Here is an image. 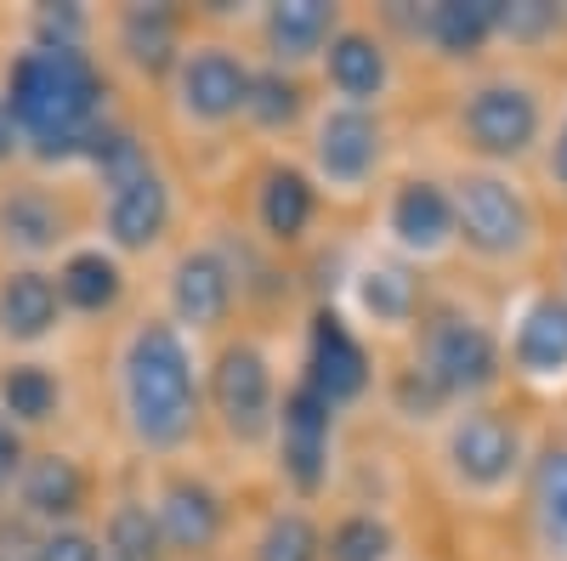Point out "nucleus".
<instances>
[{
    "label": "nucleus",
    "instance_id": "4be33fe9",
    "mask_svg": "<svg viewBox=\"0 0 567 561\" xmlns=\"http://www.w3.org/2000/svg\"><path fill=\"white\" fill-rule=\"evenodd\" d=\"M336 40V7L329 0H284L267 12V45L284 63H301Z\"/></svg>",
    "mask_w": 567,
    "mask_h": 561
},
{
    "label": "nucleus",
    "instance_id": "423d86ee",
    "mask_svg": "<svg viewBox=\"0 0 567 561\" xmlns=\"http://www.w3.org/2000/svg\"><path fill=\"white\" fill-rule=\"evenodd\" d=\"M210 403L221 414V426L227 437H239V443H256L278 408H272V368L256 346H227L216 357V374H210Z\"/></svg>",
    "mask_w": 567,
    "mask_h": 561
},
{
    "label": "nucleus",
    "instance_id": "f8f14e48",
    "mask_svg": "<svg viewBox=\"0 0 567 561\" xmlns=\"http://www.w3.org/2000/svg\"><path fill=\"white\" fill-rule=\"evenodd\" d=\"M312 154H318V170L336 187H358L374 165H381V120H374L369 108H352V103L329 108L318 120Z\"/></svg>",
    "mask_w": 567,
    "mask_h": 561
},
{
    "label": "nucleus",
    "instance_id": "f03ea898",
    "mask_svg": "<svg viewBox=\"0 0 567 561\" xmlns=\"http://www.w3.org/2000/svg\"><path fill=\"white\" fill-rule=\"evenodd\" d=\"M120 403H125V426L142 448L171 454L194 437L199 426V381H194V357L176 323H142L125 341L120 357Z\"/></svg>",
    "mask_w": 567,
    "mask_h": 561
},
{
    "label": "nucleus",
    "instance_id": "b1692460",
    "mask_svg": "<svg viewBox=\"0 0 567 561\" xmlns=\"http://www.w3.org/2000/svg\"><path fill=\"white\" fill-rule=\"evenodd\" d=\"M58 403H63V386L45 363H12L7 374H0V414H7L18 432L45 426V419L58 414Z\"/></svg>",
    "mask_w": 567,
    "mask_h": 561
},
{
    "label": "nucleus",
    "instance_id": "bb28decb",
    "mask_svg": "<svg viewBox=\"0 0 567 561\" xmlns=\"http://www.w3.org/2000/svg\"><path fill=\"white\" fill-rule=\"evenodd\" d=\"M307 221H312V181L301 170H272L261 187V227L290 245L307 232Z\"/></svg>",
    "mask_w": 567,
    "mask_h": 561
},
{
    "label": "nucleus",
    "instance_id": "5701e85b",
    "mask_svg": "<svg viewBox=\"0 0 567 561\" xmlns=\"http://www.w3.org/2000/svg\"><path fill=\"white\" fill-rule=\"evenodd\" d=\"M499 0H443V7H432V18H425V34L437 40V52L449 58H471L488 34H499Z\"/></svg>",
    "mask_w": 567,
    "mask_h": 561
},
{
    "label": "nucleus",
    "instance_id": "ddd939ff",
    "mask_svg": "<svg viewBox=\"0 0 567 561\" xmlns=\"http://www.w3.org/2000/svg\"><path fill=\"white\" fill-rule=\"evenodd\" d=\"M18 499H23V517L45 533L58 528H74L80 505H85V471L69 459V454H29L23 465V482H18Z\"/></svg>",
    "mask_w": 567,
    "mask_h": 561
},
{
    "label": "nucleus",
    "instance_id": "1a4fd4ad",
    "mask_svg": "<svg viewBox=\"0 0 567 561\" xmlns=\"http://www.w3.org/2000/svg\"><path fill=\"white\" fill-rule=\"evenodd\" d=\"M449 397H471V392H488L494 374H499V352L488 341L483 323L471 318H443L432 341H425V363H420Z\"/></svg>",
    "mask_w": 567,
    "mask_h": 561
},
{
    "label": "nucleus",
    "instance_id": "c756f323",
    "mask_svg": "<svg viewBox=\"0 0 567 561\" xmlns=\"http://www.w3.org/2000/svg\"><path fill=\"white\" fill-rule=\"evenodd\" d=\"M318 550H323L318 528L290 510V517H272L267 522V533L256 544V561H318Z\"/></svg>",
    "mask_w": 567,
    "mask_h": 561
},
{
    "label": "nucleus",
    "instance_id": "a878e982",
    "mask_svg": "<svg viewBox=\"0 0 567 561\" xmlns=\"http://www.w3.org/2000/svg\"><path fill=\"white\" fill-rule=\"evenodd\" d=\"M534 528L539 544L567 561V448H550L534 471Z\"/></svg>",
    "mask_w": 567,
    "mask_h": 561
},
{
    "label": "nucleus",
    "instance_id": "2f4dec72",
    "mask_svg": "<svg viewBox=\"0 0 567 561\" xmlns=\"http://www.w3.org/2000/svg\"><path fill=\"white\" fill-rule=\"evenodd\" d=\"M386 550H392V533L374 517H347L329 533V561H386Z\"/></svg>",
    "mask_w": 567,
    "mask_h": 561
},
{
    "label": "nucleus",
    "instance_id": "9d476101",
    "mask_svg": "<svg viewBox=\"0 0 567 561\" xmlns=\"http://www.w3.org/2000/svg\"><path fill=\"white\" fill-rule=\"evenodd\" d=\"M307 386H312L329 408H341V403H352V397L369 392V357H363V346H358V335L347 330L341 312H318V318H312Z\"/></svg>",
    "mask_w": 567,
    "mask_h": 561
},
{
    "label": "nucleus",
    "instance_id": "39448f33",
    "mask_svg": "<svg viewBox=\"0 0 567 561\" xmlns=\"http://www.w3.org/2000/svg\"><path fill=\"white\" fill-rule=\"evenodd\" d=\"M250 69L227 52V45H194L176 63V103L187 120L199 125H221L239 108H250Z\"/></svg>",
    "mask_w": 567,
    "mask_h": 561
},
{
    "label": "nucleus",
    "instance_id": "c9c22d12",
    "mask_svg": "<svg viewBox=\"0 0 567 561\" xmlns=\"http://www.w3.org/2000/svg\"><path fill=\"white\" fill-rule=\"evenodd\" d=\"M23 465H29V448H23V432L0 414V494L23 482Z\"/></svg>",
    "mask_w": 567,
    "mask_h": 561
},
{
    "label": "nucleus",
    "instance_id": "c85d7f7f",
    "mask_svg": "<svg viewBox=\"0 0 567 561\" xmlns=\"http://www.w3.org/2000/svg\"><path fill=\"white\" fill-rule=\"evenodd\" d=\"M256 125L267 131H284V125H296L301 120V85L284 74V69H267L250 80V108H245Z\"/></svg>",
    "mask_w": 567,
    "mask_h": 561
},
{
    "label": "nucleus",
    "instance_id": "72a5a7b5",
    "mask_svg": "<svg viewBox=\"0 0 567 561\" xmlns=\"http://www.w3.org/2000/svg\"><path fill=\"white\" fill-rule=\"evenodd\" d=\"M40 561H103V539H91L80 528H58V533H45Z\"/></svg>",
    "mask_w": 567,
    "mask_h": 561
},
{
    "label": "nucleus",
    "instance_id": "4468645a",
    "mask_svg": "<svg viewBox=\"0 0 567 561\" xmlns=\"http://www.w3.org/2000/svg\"><path fill=\"white\" fill-rule=\"evenodd\" d=\"M233 307V272L210 250H187L171 267V312L182 330H216Z\"/></svg>",
    "mask_w": 567,
    "mask_h": 561
},
{
    "label": "nucleus",
    "instance_id": "2eb2a0df",
    "mask_svg": "<svg viewBox=\"0 0 567 561\" xmlns=\"http://www.w3.org/2000/svg\"><path fill=\"white\" fill-rule=\"evenodd\" d=\"M63 318V290H58V272H40V267H18L0 278V335L7 341H45Z\"/></svg>",
    "mask_w": 567,
    "mask_h": 561
},
{
    "label": "nucleus",
    "instance_id": "aec40b11",
    "mask_svg": "<svg viewBox=\"0 0 567 561\" xmlns=\"http://www.w3.org/2000/svg\"><path fill=\"white\" fill-rule=\"evenodd\" d=\"M329 85L341 91L352 108L374 103L386 91V52L374 34H358V29H341L329 40Z\"/></svg>",
    "mask_w": 567,
    "mask_h": 561
},
{
    "label": "nucleus",
    "instance_id": "0eeeda50",
    "mask_svg": "<svg viewBox=\"0 0 567 561\" xmlns=\"http://www.w3.org/2000/svg\"><path fill=\"white\" fill-rule=\"evenodd\" d=\"M329 437H336V408H329L307 381L284 397L278 408V454H284V477L301 494H318L329 482Z\"/></svg>",
    "mask_w": 567,
    "mask_h": 561
},
{
    "label": "nucleus",
    "instance_id": "7ed1b4c3",
    "mask_svg": "<svg viewBox=\"0 0 567 561\" xmlns=\"http://www.w3.org/2000/svg\"><path fill=\"white\" fill-rule=\"evenodd\" d=\"M454 221H460V239L494 261L523 256L534 239V210L505 176H465L454 194Z\"/></svg>",
    "mask_w": 567,
    "mask_h": 561
},
{
    "label": "nucleus",
    "instance_id": "f704fd0d",
    "mask_svg": "<svg viewBox=\"0 0 567 561\" xmlns=\"http://www.w3.org/2000/svg\"><path fill=\"white\" fill-rule=\"evenodd\" d=\"M550 23H561V18H556V7H539V0L499 12V34H516V40H534V34H545Z\"/></svg>",
    "mask_w": 567,
    "mask_h": 561
},
{
    "label": "nucleus",
    "instance_id": "f257e3e1",
    "mask_svg": "<svg viewBox=\"0 0 567 561\" xmlns=\"http://www.w3.org/2000/svg\"><path fill=\"white\" fill-rule=\"evenodd\" d=\"M7 108L23 131V143L45 159H74L103 131V74L91 52H52L29 45L7 69Z\"/></svg>",
    "mask_w": 567,
    "mask_h": 561
},
{
    "label": "nucleus",
    "instance_id": "7c9ffc66",
    "mask_svg": "<svg viewBox=\"0 0 567 561\" xmlns=\"http://www.w3.org/2000/svg\"><path fill=\"white\" fill-rule=\"evenodd\" d=\"M363 307L374 312V323H403L409 307H414V284L398 272V267H369L363 284H358Z\"/></svg>",
    "mask_w": 567,
    "mask_h": 561
},
{
    "label": "nucleus",
    "instance_id": "a211bd4d",
    "mask_svg": "<svg viewBox=\"0 0 567 561\" xmlns=\"http://www.w3.org/2000/svg\"><path fill=\"white\" fill-rule=\"evenodd\" d=\"M392 232H398L409 250H420V256L443 250L454 232H460V221H454V199L443 194L437 181H403V187H398V199H392Z\"/></svg>",
    "mask_w": 567,
    "mask_h": 561
},
{
    "label": "nucleus",
    "instance_id": "473e14b6",
    "mask_svg": "<svg viewBox=\"0 0 567 561\" xmlns=\"http://www.w3.org/2000/svg\"><path fill=\"white\" fill-rule=\"evenodd\" d=\"M40 550H45V533L23 517H0V561H40Z\"/></svg>",
    "mask_w": 567,
    "mask_h": 561
},
{
    "label": "nucleus",
    "instance_id": "9b49d317",
    "mask_svg": "<svg viewBox=\"0 0 567 561\" xmlns=\"http://www.w3.org/2000/svg\"><path fill=\"white\" fill-rule=\"evenodd\" d=\"M449 459H454V471L471 488H499L516 471V459H523V437H516V426H511L505 414L477 408V414H465L460 426H454Z\"/></svg>",
    "mask_w": 567,
    "mask_h": 561
},
{
    "label": "nucleus",
    "instance_id": "4c0bfd02",
    "mask_svg": "<svg viewBox=\"0 0 567 561\" xmlns=\"http://www.w3.org/2000/svg\"><path fill=\"white\" fill-rule=\"evenodd\" d=\"M556 176L567 181V131H561V143H556Z\"/></svg>",
    "mask_w": 567,
    "mask_h": 561
},
{
    "label": "nucleus",
    "instance_id": "f3484780",
    "mask_svg": "<svg viewBox=\"0 0 567 561\" xmlns=\"http://www.w3.org/2000/svg\"><path fill=\"white\" fill-rule=\"evenodd\" d=\"M63 232H69V216L45 187H7L0 194V245L7 250L45 256L63 245Z\"/></svg>",
    "mask_w": 567,
    "mask_h": 561
},
{
    "label": "nucleus",
    "instance_id": "20e7f679",
    "mask_svg": "<svg viewBox=\"0 0 567 561\" xmlns=\"http://www.w3.org/2000/svg\"><path fill=\"white\" fill-rule=\"evenodd\" d=\"M471 148L488 154V159H516L534 148L539 136V103L528 85H511V80H488L471 91V103L460 114Z\"/></svg>",
    "mask_w": 567,
    "mask_h": 561
},
{
    "label": "nucleus",
    "instance_id": "412c9836",
    "mask_svg": "<svg viewBox=\"0 0 567 561\" xmlns=\"http://www.w3.org/2000/svg\"><path fill=\"white\" fill-rule=\"evenodd\" d=\"M58 290L74 312H114L125 295V272L109 250H69L58 267Z\"/></svg>",
    "mask_w": 567,
    "mask_h": 561
},
{
    "label": "nucleus",
    "instance_id": "dca6fc26",
    "mask_svg": "<svg viewBox=\"0 0 567 561\" xmlns=\"http://www.w3.org/2000/svg\"><path fill=\"white\" fill-rule=\"evenodd\" d=\"M154 517H159L165 544L182 550V555L210 550V544L221 539V499H216V488H205L199 477H171V482L159 488Z\"/></svg>",
    "mask_w": 567,
    "mask_h": 561
},
{
    "label": "nucleus",
    "instance_id": "6e6552de",
    "mask_svg": "<svg viewBox=\"0 0 567 561\" xmlns=\"http://www.w3.org/2000/svg\"><path fill=\"white\" fill-rule=\"evenodd\" d=\"M103 187H109L103 227H109L114 250H154L171 227V187L154 170V159L125 170V176H109Z\"/></svg>",
    "mask_w": 567,
    "mask_h": 561
},
{
    "label": "nucleus",
    "instance_id": "cd10ccee",
    "mask_svg": "<svg viewBox=\"0 0 567 561\" xmlns=\"http://www.w3.org/2000/svg\"><path fill=\"white\" fill-rule=\"evenodd\" d=\"M159 544L165 533L148 505H136V499L114 505V517L103 528V561H159Z\"/></svg>",
    "mask_w": 567,
    "mask_h": 561
},
{
    "label": "nucleus",
    "instance_id": "6ab92c4d",
    "mask_svg": "<svg viewBox=\"0 0 567 561\" xmlns=\"http://www.w3.org/2000/svg\"><path fill=\"white\" fill-rule=\"evenodd\" d=\"M516 368L534 374V381L567 374V301L539 295L523 312V323H516Z\"/></svg>",
    "mask_w": 567,
    "mask_h": 561
},
{
    "label": "nucleus",
    "instance_id": "e433bc0d",
    "mask_svg": "<svg viewBox=\"0 0 567 561\" xmlns=\"http://www.w3.org/2000/svg\"><path fill=\"white\" fill-rule=\"evenodd\" d=\"M18 148H23V131H18V120H12L7 97H0V170H7V165L18 159Z\"/></svg>",
    "mask_w": 567,
    "mask_h": 561
},
{
    "label": "nucleus",
    "instance_id": "393cba45",
    "mask_svg": "<svg viewBox=\"0 0 567 561\" xmlns=\"http://www.w3.org/2000/svg\"><path fill=\"white\" fill-rule=\"evenodd\" d=\"M120 45L142 74H165L182 63L176 58V18L165 7H131L120 18Z\"/></svg>",
    "mask_w": 567,
    "mask_h": 561
}]
</instances>
